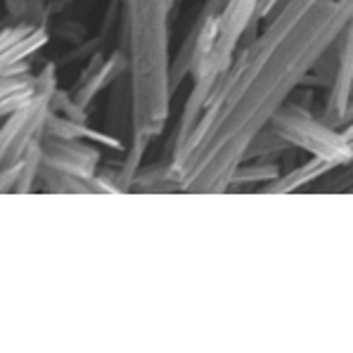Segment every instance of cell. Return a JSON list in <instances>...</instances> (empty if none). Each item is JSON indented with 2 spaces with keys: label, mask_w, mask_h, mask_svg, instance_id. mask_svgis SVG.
Wrapping results in <instances>:
<instances>
[{
  "label": "cell",
  "mask_w": 353,
  "mask_h": 353,
  "mask_svg": "<svg viewBox=\"0 0 353 353\" xmlns=\"http://www.w3.org/2000/svg\"><path fill=\"white\" fill-rule=\"evenodd\" d=\"M43 166L72 173V176L95 181L100 168V152L90 148L85 140H69L46 135L43 140Z\"/></svg>",
  "instance_id": "cell-8"
},
{
  "label": "cell",
  "mask_w": 353,
  "mask_h": 353,
  "mask_svg": "<svg viewBox=\"0 0 353 353\" xmlns=\"http://www.w3.org/2000/svg\"><path fill=\"white\" fill-rule=\"evenodd\" d=\"M270 128L280 135L292 150H303L311 157H320L325 161H332L336 168L346 166L353 159V145L344 135V130H336L323 117H316L308 107L299 102H287L275 114Z\"/></svg>",
  "instance_id": "cell-4"
},
{
  "label": "cell",
  "mask_w": 353,
  "mask_h": 353,
  "mask_svg": "<svg viewBox=\"0 0 353 353\" xmlns=\"http://www.w3.org/2000/svg\"><path fill=\"white\" fill-rule=\"evenodd\" d=\"M126 67L128 64H126V52H123V48L110 52V55L95 52V55H90L88 64H85V69L79 76V81L69 88V97H72L79 110L88 112L95 97L105 88H112V85L126 74Z\"/></svg>",
  "instance_id": "cell-7"
},
{
  "label": "cell",
  "mask_w": 353,
  "mask_h": 353,
  "mask_svg": "<svg viewBox=\"0 0 353 353\" xmlns=\"http://www.w3.org/2000/svg\"><path fill=\"white\" fill-rule=\"evenodd\" d=\"M351 119H353V102H351V110H349V117H346V123H349V121H351Z\"/></svg>",
  "instance_id": "cell-16"
},
{
  "label": "cell",
  "mask_w": 353,
  "mask_h": 353,
  "mask_svg": "<svg viewBox=\"0 0 353 353\" xmlns=\"http://www.w3.org/2000/svg\"><path fill=\"white\" fill-rule=\"evenodd\" d=\"M353 17V0H285L237 50L216 81L197 123L171 145L181 192L221 194L308 74L336 46Z\"/></svg>",
  "instance_id": "cell-1"
},
{
  "label": "cell",
  "mask_w": 353,
  "mask_h": 353,
  "mask_svg": "<svg viewBox=\"0 0 353 353\" xmlns=\"http://www.w3.org/2000/svg\"><path fill=\"white\" fill-rule=\"evenodd\" d=\"M5 5H8V14L14 21L26 19V12H29V0H5Z\"/></svg>",
  "instance_id": "cell-13"
},
{
  "label": "cell",
  "mask_w": 353,
  "mask_h": 353,
  "mask_svg": "<svg viewBox=\"0 0 353 353\" xmlns=\"http://www.w3.org/2000/svg\"><path fill=\"white\" fill-rule=\"evenodd\" d=\"M280 173L282 171H280V166L275 164V161L261 159V157L256 161L249 159L235 171V176H232V181H230V190L240 188V185H256V183H263V185H265V183H273ZM263 185H261V188H263Z\"/></svg>",
  "instance_id": "cell-11"
},
{
  "label": "cell",
  "mask_w": 353,
  "mask_h": 353,
  "mask_svg": "<svg viewBox=\"0 0 353 353\" xmlns=\"http://www.w3.org/2000/svg\"><path fill=\"white\" fill-rule=\"evenodd\" d=\"M171 3H173V12H178V8H181L183 0H171Z\"/></svg>",
  "instance_id": "cell-15"
},
{
  "label": "cell",
  "mask_w": 353,
  "mask_h": 353,
  "mask_svg": "<svg viewBox=\"0 0 353 353\" xmlns=\"http://www.w3.org/2000/svg\"><path fill=\"white\" fill-rule=\"evenodd\" d=\"M318 190L320 192H334V194H353V159L346 166L330 173L325 185H320Z\"/></svg>",
  "instance_id": "cell-12"
},
{
  "label": "cell",
  "mask_w": 353,
  "mask_h": 353,
  "mask_svg": "<svg viewBox=\"0 0 353 353\" xmlns=\"http://www.w3.org/2000/svg\"><path fill=\"white\" fill-rule=\"evenodd\" d=\"M334 171H336V166L332 164V161H325V159H320V157H311V159L303 161V164H299V166H294L292 171L280 173V176L275 178L273 183H265V185L261 188V192H263V194L299 192V190L308 188L311 183L327 178L330 173H334Z\"/></svg>",
  "instance_id": "cell-10"
},
{
  "label": "cell",
  "mask_w": 353,
  "mask_h": 353,
  "mask_svg": "<svg viewBox=\"0 0 353 353\" xmlns=\"http://www.w3.org/2000/svg\"><path fill=\"white\" fill-rule=\"evenodd\" d=\"M171 0H123L121 48L133 90L135 135L154 140L164 133L173 100Z\"/></svg>",
  "instance_id": "cell-2"
},
{
  "label": "cell",
  "mask_w": 353,
  "mask_h": 353,
  "mask_svg": "<svg viewBox=\"0 0 353 353\" xmlns=\"http://www.w3.org/2000/svg\"><path fill=\"white\" fill-rule=\"evenodd\" d=\"M50 41L46 24L36 21H17L14 26H5L0 34V69L26 64L31 55L46 48Z\"/></svg>",
  "instance_id": "cell-9"
},
{
  "label": "cell",
  "mask_w": 353,
  "mask_h": 353,
  "mask_svg": "<svg viewBox=\"0 0 353 353\" xmlns=\"http://www.w3.org/2000/svg\"><path fill=\"white\" fill-rule=\"evenodd\" d=\"M72 3H76V0H48V10H50V17H52V14H57L59 10L69 8Z\"/></svg>",
  "instance_id": "cell-14"
},
{
  "label": "cell",
  "mask_w": 353,
  "mask_h": 353,
  "mask_svg": "<svg viewBox=\"0 0 353 353\" xmlns=\"http://www.w3.org/2000/svg\"><path fill=\"white\" fill-rule=\"evenodd\" d=\"M57 90V64L48 62L41 69V90L34 100H29L17 112L3 117V128H0V164L3 168L17 164L36 143L46 138L48 119L55 112L52 100H55Z\"/></svg>",
  "instance_id": "cell-5"
},
{
  "label": "cell",
  "mask_w": 353,
  "mask_h": 353,
  "mask_svg": "<svg viewBox=\"0 0 353 353\" xmlns=\"http://www.w3.org/2000/svg\"><path fill=\"white\" fill-rule=\"evenodd\" d=\"M261 5H263V0H225L214 14H206L204 10H199L202 29H199L192 76H190L192 88H190L185 107H183L176 135L188 133L197 123L211 88L230 67L237 50L244 46V38H252L256 24L263 19Z\"/></svg>",
  "instance_id": "cell-3"
},
{
  "label": "cell",
  "mask_w": 353,
  "mask_h": 353,
  "mask_svg": "<svg viewBox=\"0 0 353 353\" xmlns=\"http://www.w3.org/2000/svg\"><path fill=\"white\" fill-rule=\"evenodd\" d=\"M353 102V17L346 24L344 34L334 46L332 76H330V90L325 100L323 119L332 126H344Z\"/></svg>",
  "instance_id": "cell-6"
}]
</instances>
